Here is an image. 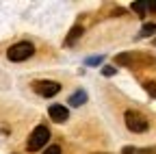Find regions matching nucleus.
<instances>
[{"instance_id":"obj_8","label":"nucleus","mask_w":156,"mask_h":154,"mask_svg":"<svg viewBox=\"0 0 156 154\" xmlns=\"http://www.w3.org/2000/svg\"><path fill=\"white\" fill-rule=\"evenodd\" d=\"M156 33V24H145L143 28H141V37H150V35H154Z\"/></svg>"},{"instance_id":"obj_13","label":"nucleus","mask_w":156,"mask_h":154,"mask_svg":"<svg viewBox=\"0 0 156 154\" xmlns=\"http://www.w3.org/2000/svg\"><path fill=\"white\" fill-rule=\"evenodd\" d=\"M128 61H130L128 54H119V56H117V63H128Z\"/></svg>"},{"instance_id":"obj_1","label":"nucleus","mask_w":156,"mask_h":154,"mask_svg":"<svg viewBox=\"0 0 156 154\" xmlns=\"http://www.w3.org/2000/svg\"><path fill=\"white\" fill-rule=\"evenodd\" d=\"M50 139V130L46 126H37L33 132H30V137L26 141V150L28 152H37V150H41Z\"/></svg>"},{"instance_id":"obj_14","label":"nucleus","mask_w":156,"mask_h":154,"mask_svg":"<svg viewBox=\"0 0 156 154\" xmlns=\"http://www.w3.org/2000/svg\"><path fill=\"white\" fill-rule=\"evenodd\" d=\"M145 89H147V91H150V93L154 95V98H156V87H154L152 83H147V85H145Z\"/></svg>"},{"instance_id":"obj_16","label":"nucleus","mask_w":156,"mask_h":154,"mask_svg":"<svg viewBox=\"0 0 156 154\" xmlns=\"http://www.w3.org/2000/svg\"><path fill=\"white\" fill-rule=\"evenodd\" d=\"M154 44H156V41H154Z\"/></svg>"},{"instance_id":"obj_5","label":"nucleus","mask_w":156,"mask_h":154,"mask_svg":"<svg viewBox=\"0 0 156 154\" xmlns=\"http://www.w3.org/2000/svg\"><path fill=\"white\" fill-rule=\"evenodd\" d=\"M48 115H50V120L56 122V124H61V122H65V120L69 117V113H67V109H65L63 104H52V106L48 109Z\"/></svg>"},{"instance_id":"obj_9","label":"nucleus","mask_w":156,"mask_h":154,"mask_svg":"<svg viewBox=\"0 0 156 154\" xmlns=\"http://www.w3.org/2000/svg\"><path fill=\"white\" fill-rule=\"evenodd\" d=\"M145 9H147V2H132V11H134V13L143 15V13H145Z\"/></svg>"},{"instance_id":"obj_15","label":"nucleus","mask_w":156,"mask_h":154,"mask_svg":"<svg viewBox=\"0 0 156 154\" xmlns=\"http://www.w3.org/2000/svg\"><path fill=\"white\" fill-rule=\"evenodd\" d=\"M147 9H150V11H156V0H150V2H147Z\"/></svg>"},{"instance_id":"obj_12","label":"nucleus","mask_w":156,"mask_h":154,"mask_svg":"<svg viewBox=\"0 0 156 154\" xmlns=\"http://www.w3.org/2000/svg\"><path fill=\"white\" fill-rule=\"evenodd\" d=\"M102 74H104V76H113V74H115V67H111V65H106V67L102 70Z\"/></svg>"},{"instance_id":"obj_4","label":"nucleus","mask_w":156,"mask_h":154,"mask_svg":"<svg viewBox=\"0 0 156 154\" xmlns=\"http://www.w3.org/2000/svg\"><path fill=\"white\" fill-rule=\"evenodd\" d=\"M33 89L39 95H44V98H52V95H56L58 91H61V85H58L56 81H35Z\"/></svg>"},{"instance_id":"obj_10","label":"nucleus","mask_w":156,"mask_h":154,"mask_svg":"<svg viewBox=\"0 0 156 154\" xmlns=\"http://www.w3.org/2000/svg\"><path fill=\"white\" fill-rule=\"evenodd\" d=\"M44 154H61V148H58V145H50Z\"/></svg>"},{"instance_id":"obj_2","label":"nucleus","mask_w":156,"mask_h":154,"mask_svg":"<svg viewBox=\"0 0 156 154\" xmlns=\"http://www.w3.org/2000/svg\"><path fill=\"white\" fill-rule=\"evenodd\" d=\"M33 54H35V46H33L30 41H20V44H15V46H11V48L7 50L9 61H15V63L26 61L28 56H33Z\"/></svg>"},{"instance_id":"obj_11","label":"nucleus","mask_w":156,"mask_h":154,"mask_svg":"<svg viewBox=\"0 0 156 154\" xmlns=\"http://www.w3.org/2000/svg\"><path fill=\"white\" fill-rule=\"evenodd\" d=\"M102 63V56H91V59H87V65H98Z\"/></svg>"},{"instance_id":"obj_6","label":"nucleus","mask_w":156,"mask_h":154,"mask_svg":"<svg viewBox=\"0 0 156 154\" xmlns=\"http://www.w3.org/2000/svg\"><path fill=\"white\" fill-rule=\"evenodd\" d=\"M67 102H69L72 106H80V104H85V102H87V93H85V91L80 89V91H76V93H72Z\"/></svg>"},{"instance_id":"obj_3","label":"nucleus","mask_w":156,"mask_h":154,"mask_svg":"<svg viewBox=\"0 0 156 154\" xmlns=\"http://www.w3.org/2000/svg\"><path fill=\"white\" fill-rule=\"evenodd\" d=\"M126 126H128V130H132V132H145L147 130V120L143 117L141 113H136V111H126Z\"/></svg>"},{"instance_id":"obj_7","label":"nucleus","mask_w":156,"mask_h":154,"mask_svg":"<svg viewBox=\"0 0 156 154\" xmlns=\"http://www.w3.org/2000/svg\"><path fill=\"white\" fill-rule=\"evenodd\" d=\"M80 35H83V26H74V28L69 30V35H67V39H65V46H72Z\"/></svg>"}]
</instances>
